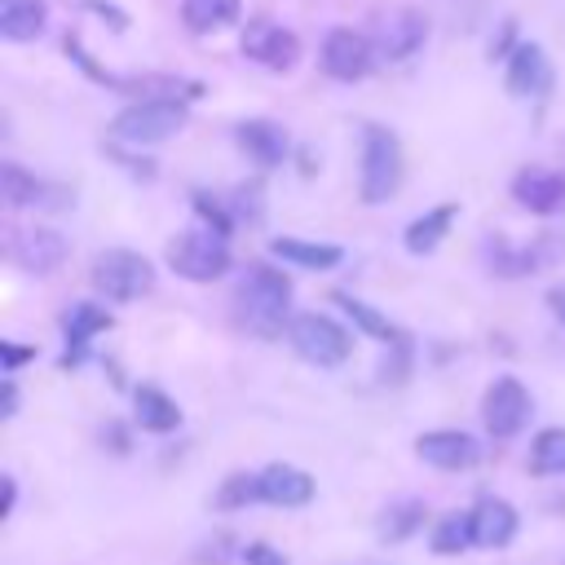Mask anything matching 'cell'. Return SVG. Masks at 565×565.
Segmentation results:
<instances>
[{"label":"cell","mask_w":565,"mask_h":565,"mask_svg":"<svg viewBox=\"0 0 565 565\" xmlns=\"http://www.w3.org/2000/svg\"><path fill=\"white\" fill-rule=\"evenodd\" d=\"M512 35H516V22H512V18H508V22H503V26H499V40H494V44H490V57H503V53H508V49H512ZM508 57H512V53H508Z\"/></svg>","instance_id":"d590c367"},{"label":"cell","mask_w":565,"mask_h":565,"mask_svg":"<svg viewBox=\"0 0 565 565\" xmlns=\"http://www.w3.org/2000/svg\"><path fill=\"white\" fill-rule=\"evenodd\" d=\"M238 18V0H181V22L190 31H221Z\"/></svg>","instance_id":"d4e9b609"},{"label":"cell","mask_w":565,"mask_h":565,"mask_svg":"<svg viewBox=\"0 0 565 565\" xmlns=\"http://www.w3.org/2000/svg\"><path fill=\"white\" fill-rule=\"evenodd\" d=\"M335 305H340V309H344L371 340H380V344H402V340H406V335H402L380 309H371L366 300H358V296H349V291H335Z\"/></svg>","instance_id":"cb8c5ba5"},{"label":"cell","mask_w":565,"mask_h":565,"mask_svg":"<svg viewBox=\"0 0 565 565\" xmlns=\"http://www.w3.org/2000/svg\"><path fill=\"white\" fill-rule=\"evenodd\" d=\"M168 265L190 282H212L230 269V238L207 225H190L168 238Z\"/></svg>","instance_id":"3957f363"},{"label":"cell","mask_w":565,"mask_h":565,"mask_svg":"<svg viewBox=\"0 0 565 565\" xmlns=\"http://www.w3.org/2000/svg\"><path fill=\"white\" fill-rule=\"evenodd\" d=\"M234 137H238L243 154H247L252 163H260V168H278V163L287 159V132H282L274 119H243V124L234 128Z\"/></svg>","instance_id":"d6986e66"},{"label":"cell","mask_w":565,"mask_h":565,"mask_svg":"<svg viewBox=\"0 0 565 565\" xmlns=\"http://www.w3.org/2000/svg\"><path fill=\"white\" fill-rule=\"evenodd\" d=\"M13 260L31 274H49L66 260V238L57 230H44V225H31V230H18L13 234Z\"/></svg>","instance_id":"2e32d148"},{"label":"cell","mask_w":565,"mask_h":565,"mask_svg":"<svg viewBox=\"0 0 565 565\" xmlns=\"http://www.w3.org/2000/svg\"><path fill=\"white\" fill-rule=\"evenodd\" d=\"M424 503L419 499H402V503H393L388 512H384V521H380V539L384 543H402V539H411L419 525H424Z\"/></svg>","instance_id":"f1b7e54d"},{"label":"cell","mask_w":565,"mask_h":565,"mask_svg":"<svg viewBox=\"0 0 565 565\" xmlns=\"http://www.w3.org/2000/svg\"><path fill=\"white\" fill-rule=\"evenodd\" d=\"M234 313H238V322H243L252 335H260V340L282 335V331L291 327V318H296V313H291V278H287L282 269L265 265V260L247 265L238 291H234Z\"/></svg>","instance_id":"6da1fadb"},{"label":"cell","mask_w":565,"mask_h":565,"mask_svg":"<svg viewBox=\"0 0 565 565\" xmlns=\"http://www.w3.org/2000/svg\"><path fill=\"white\" fill-rule=\"evenodd\" d=\"M31 358H35L31 344H18V340H4V344H0V366H4V371H18V366L31 362Z\"/></svg>","instance_id":"d6a6232c"},{"label":"cell","mask_w":565,"mask_h":565,"mask_svg":"<svg viewBox=\"0 0 565 565\" xmlns=\"http://www.w3.org/2000/svg\"><path fill=\"white\" fill-rule=\"evenodd\" d=\"M547 79H552L547 53H543L534 40L516 44V49H512V57L503 62V84H508V93H512V97H534V93H543V88H547Z\"/></svg>","instance_id":"9a60e30c"},{"label":"cell","mask_w":565,"mask_h":565,"mask_svg":"<svg viewBox=\"0 0 565 565\" xmlns=\"http://www.w3.org/2000/svg\"><path fill=\"white\" fill-rule=\"evenodd\" d=\"M494 252H490V265L499 269V274H530V269H543V265H552L561 252H565V243L561 238H539V243H490Z\"/></svg>","instance_id":"ac0fdd59"},{"label":"cell","mask_w":565,"mask_h":565,"mask_svg":"<svg viewBox=\"0 0 565 565\" xmlns=\"http://www.w3.org/2000/svg\"><path fill=\"white\" fill-rule=\"evenodd\" d=\"M269 252H274L278 260L300 265V269H335V265L344 260V247H335V243H313V238H291V234H278V238L269 243Z\"/></svg>","instance_id":"44dd1931"},{"label":"cell","mask_w":565,"mask_h":565,"mask_svg":"<svg viewBox=\"0 0 565 565\" xmlns=\"http://www.w3.org/2000/svg\"><path fill=\"white\" fill-rule=\"evenodd\" d=\"M424 35H428V22H424L419 9H388V13L375 18V40L371 44L384 62H406L411 53H419Z\"/></svg>","instance_id":"30bf717a"},{"label":"cell","mask_w":565,"mask_h":565,"mask_svg":"<svg viewBox=\"0 0 565 565\" xmlns=\"http://www.w3.org/2000/svg\"><path fill=\"white\" fill-rule=\"evenodd\" d=\"M455 203H437V207H428L424 216H415L411 225H406V247L411 252H437V243L446 238V230H450V221H455Z\"/></svg>","instance_id":"603a6c76"},{"label":"cell","mask_w":565,"mask_h":565,"mask_svg":"<svg viewBox=\"0 0 565 565\" xmlns=\"http://www.w3.org/2000/svg\"><path fill=\"white\" fill-rule=\"evenodd\" d=\"M512 199H516L525 212L552 216V212L565 207V172L543 168V163H525V168L512 177Z\"/></svg>","instance_id":"7c38bea8"},{"label":"cell","mask_w":565,"mask_h":565,"mask_svg":"<svg viewBox=\"0 0 565 565\" xmlns=\"http://www.w3.org/2000/svg\"><path fill=\"white\" fill-rule=\"evenodd\" d=\"M402 185V146L397 132L384 124H366L362 128V177L358 190L366 203H388Z\"/></svg>","instance_id":"7a4b0ae2"},{"label":"cell","mask_w":565,"mask_h":565,"mask_svg":"<svg viewBox=\"0 0 565 565\" xmlns=\"http://www.w3.org/2000/svg\"><path fill=\"white\" fill-rule=\"evenodd\" d=\"M468 547H477L472 543V516L468 512H450V516H441L433 525V552L437 556H459Z\"/></svg>","instance_id":"4316f807"},{"label":"cell","mask_w":565,"mask_h":565,"mask_svg":"<svg viewBox=\"0 0 565 565\" xmlns=\"http://www.w3.org/2000/svg\"><path fill=\"white\" fill-rule=\"evenodd\" d=\"M18 508V481L13 477H4V516Z\"/></svg>","instance_id":"f35d334b"},{"label":"cell","mask_w":565,"mask_h":565,"mask_svg":"<svg viewBox=\"0 0 565 565\" xmlns=\"http://www.w3.org/2000/svg\"><path fill=\"white\" fill-rule=\"evenodd\" d=\"M243 561H247V565H287V556H282L278 547H269V543H260V539L243 547Z\"/></svg>","instance_id":"1f68e13d"},{"label":"cell","mask_w":565,"mask_h":565,"mask_svg":"<svg viewBox=\"0 0 565 565\" xmlns=\"http://www.w3.org/2000/svg\"><path fill=\"white\" fill-rule=\"evenodd\" d=\"M230 543H234V539H230V534H221V539H212V543H203V547H207V552H203V556H199V561H203V565H225V561H230V552H225V547H230Z\"/></svg>","instance_id":"e575fe53"},{"label":"cell","mask_w":565,"mask_h":565,"mask_svg":"<svg viewBox=\"0 0 565 565\" xmlns=\"http://www.w3.org/2000/svg\"><path fill=\"white\" fill-rule=\"evenodd\" d=\"M0 194H4V203L9 207H31V203H40V194H44V185L26 172V168H18V163H0Z\"/></svg>","instance_id":"83f0119b"},{"label":"cell","mask_w":565,"mask_h":565,"mask_svg":"<svg viewBox=\"0 0 565 565\" xmlns=\"http://www.w3.org/2000/svg\"><path fill=\"white\" fill-rule=\"evenodd\" d=\"M190 124L185 102H132L110 119V137L124 146H159Z\"/></svg>","instance_id":"277c9868"},{"label":"cell","mask_w":565,"mask_h":565,"mask_svg":"<svg viewBox=\"0 0 565 565\" xmlns=\"http://www.w3.org/2000/svg\"><path fill=\"white\" fill-rule=\"evenodd\" d=\"M194 207H199V216H203V225H207V230H216V234H225V238H230V225H234V221L225 216L221 199H212V194H203V190H199V194H194Z\"/></svg>","instance_id":"4dcf8cb0"},{"label":"cell","mask_w":565,"mask_h":565,"mask_svg":"<svg viewBox=\"0 0 565 565\" xmlns=\"http://www.w3.org/2000/svg\"><path fill=\"white\" fill-rule=\"evenodd\" d=\"M313 499V477L296 463H269L260 468V503L274 508H305Z\"/></svg>","instance_id":"e0dca14e"},{"label":"cell","mask_w":565,"mask_h":565,"mask_svg":"<svg viewBox=\"0 0 565 565\" xmlns=\"http://www.w3.org/2000/svg\"><path fill=\"white\" fill-rule=\"evenodd\" d=\"M247 503H260V472H230L216 490V508L221 512H238Z\"/></svg>","instance_id":"f546056e"},{"label":"cell","mask_w":565,"mask_h":565,"mask_svg":"<svg viewBox=\"0 0 565 565\" xmlns=\"http://www.w3.org/2000/svg\"><path fill=\"white\" fill-rule=\"evenodd\" d=\"M415 455L441 472H463L481 459V441L463 428H433V433H419L415 437Z\"/></svg>","instance_id":"8fae6325"},{"label":"cell","mask_w":565,"mask_h":565,"mask_svg":"<svg viewBox=\"0 0 565 565\" xmlns=\"http://www.w3.org/2000/svg\"><path fill=\"white\" fill-rule=\"evenodd\" d=\"M238 53L247 62H260L269 71H291L300 62V35L274 18H252L243 26V40H238Z\"/></svg>","instance_id":"52a82bcc"},{"label":"cell","mask_w":565,"mask_h":565,"mask_svg":"<svg viewBox=\"0 0 565 565\" xmlns=\"http://www.w3.org/2000/svg\"><path fill=\"white\" fill-rule=\"evenodd\" d=\"M49 4L44 0H0V35L9 44H26L44 31Z\"/></svg>","instance_id":"7402d4cb"},{"label":"cell","mask_w":565,"mask_h":565,"mask_svg":"<svg viewBox=\"0 0 565 565\" xmlns=\"http://www.w3.org/2000/svg\"><path fill=\"white\" fill-rule=\"evenodd\" d=\"M525 419H530V393H525V384L516 375L490 380V388L481 397V424H486V433L494 441H508V437H516L525 428Z\"/></svg>","instance_id":"ba28073f"},{"label":"cell","mask_w":565,"mask_h":565,"mask_svg":"<svg viewBox=\"0 0 565 565\" xmlns=\"http://www.w3.org/2000/svg\"><path fill=\"white\" fill-rule=\"evenodd\" d=\"M534 477H565V428H543L530 446Z\"/></svg>","instance_id":"484cf974"},{"label":"cell","mask_w":565,"mask_h":565,"mask_svg":"<svg viewBox=\"0 0 565 565\" xmlns=\"http://www.w3.org/2000/svg\"><path fill=\"white\" fill-rule=\"evenodd\" d=\"M468 516H472V543L486 547V552L508 547V543L516 539V525H521L516 508H512L508 499H499V494H481Z\"/></svg>","instance_id":"4fadbf2b"},{"label":"cell","mask_w":565,"mask_h":565,"mask_svg":"<svg viewBox=\"0 0 565 565\" xmlns=\"http://www.w3.org/2000/svg\"><path fill=\"white\" fill-rule=\"evenodd\" d=\"M88 274H93V287H97L106 300H119V305L141 300V296L154 287V265H150L146 256L128 252V247H106V252H97Z\"/></svg>","instance_id":"5b68a950"},{"label":"cell","mask_w":565,"mask_h":565,"mask_svg":"<svg viewBox=\"0 0 565 565\" xmlns=\"http://www.w3.org/2000/svg\"><path fill=\"white\" fill-rule=\"evenodd\" d=\"M102 446H110L115 455H128V428L124 424H106L102 428Z\"/></svg>","instance_id":"836d02e7"},{"label":"cell","mask_w":565,"mask_h":565,"mask_svg":"<svg viewBox=\"0 0 565 565\" xmlns=\"http://www.w3.org/2000/svg\"><path fill=\"white\" fill-rule=\"evenodd\" d=\"M132 415L146 433H177L181 428V406L159 388V384H137L132 393Z\"/></svg>","instance_id":"ffe728a7"},{"label":"cell","mask_w":565,"mask_h":565,"mask_svg":"<svg viewBox=\"0 0 565 565\" xmlns=\"http://www.w3.org/2000/svg\"><path fill=\"white\" fill-rule=\"evenodd\" d=\"M102 331H110V313L102 309V305H93V300H79V305H71L66 313H62V335H66V353H62V366L71 371V366H79L84 358H88V344H93V335H102Z\"/></svg>","instance_id":"5bb4252c"},{"label":"cell","mask_w":565,"mask_h":565,"mask_svg":"<svg viewBox=\"0 0 565 565\" xmlns=\"http://www.w3.org/2000/svg\"><path fill=\"white\" fill-rule=\"evenodd\" d=\"M0 415H4V419H13V415H18V384H13V380H4V384H0Z\"/></svg>","instance_id":"8d00e7d4"},{"label":"cell","mask_w":565,"mask_h":565,"mask_svg":"<svg viewBox=\"0 0 565 565\" xmlns=\"http://www.w3.org/2000/svg\"><path fill=\"white\" fill-rule=\"evenodd\" d=\"M287 340H291V349L309 366H327V371L331 366H344L349 353H353L349 331L335 318H327V313H296L291 327H287Z\"/></svg>","instance_id":"8992f818"},{"label":"cell","mask_w":565,"mask_h":565,"mask_svg":"<svg viewBox=\"0 0 565 565\" xmlns=\"http://www.w3.org/2000/svg\"><path fill=\"white\" fill-rule=\"evenodd\" d=\"M375 62V44L371 35L353 31V26H331L322 35V71L340 84H358Z\"/></svg>","instance_id":"9c48e42d"},{"label":"cell","mask_w":565,"mask_h":565,"mask_svg":"<svg viewBox=\"0 0 565 565\" xmlns=\"http://www.w3.org/2000/svg\"><path fill=\"white\" fill-rule=\"evenodd\" d=\"M547 309H552V318L565 327V282H552V287H547Z\"/></svg>","instance_id":"74e56055"}]
</instances>
